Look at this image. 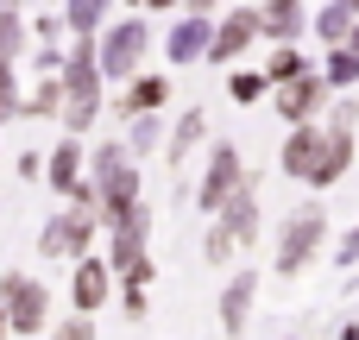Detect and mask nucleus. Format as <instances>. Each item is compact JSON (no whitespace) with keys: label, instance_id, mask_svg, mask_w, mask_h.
Here are the masks:
<instances>
[{"label":"nucleus","instance_id":"2eb2a0df","mask_svg":"<svg viewBox=\"0 0 359 340\" xmlns=\"http://www.w3.org/2000/svg\"><path fill=\"white\" fill-rule=\"evenodd\" d=\"M347 19H353V6H334V13L322 19V32H328V38H341V32H347Z\"/></svg>","mask_w":359,"mask_h":340},{"label":"nucleus","instance_id":"20e7f679","mask_svg":"<svg viewBox=\"0 0 359 340\" xmlns=\"http://www.w3.org/2000/svg\"><path fill=\"white\" fill-rule=\"evenodd\" d=\"M6 297H13V322H19V328H32V322H38V290H32L25 278H13V284H6Z\"/></svg>","mask_w":359,"mask_h":340},{"label":"nucleus","instance_id":"f03ea898","mask_svg":"<svg viewBox=\"0 0 359 340\" xmlns=\"http://www.w3.org/2000/svg\"><path fill=\"white\" fill-rule=\"evenodd\" d=\"M139 44H145V32H139V25H120V32H114V44H107V57H101V69L126 76V69L139 63Z\"/></svg>","mask_w":359,"mask_h":340},{"label":"nucleus","instance_id":"9b49d317","mask_svg":"<svg viewBox=\"0 0 359 340\" xmlns=\"http://www.w3.org/2000/svg\"><path fill=\"white\" fill-rule=\"evenodd\" d=\"M158 101H164V82H158V76H151V82H139V88L126 95V107H158Z\"/></svg>","mask_w":359,"mask_h":340},{"label":"nucleus","instance_id":"1a4fd4ad","mask_svg":"<svg viewBox=\"0 0 359 340\" xmlns=\"http://www.w3.org/2000/svg\"><path fill=\"white\" fill-rule=\"evenodd\" d=\"M246 38H252V19L240 13V19H227V32H221V44H215V57H233V50H240Z\"/></svg>","mask_w":359,"mask_h":340},{"label":"nucleus","instance_id":"9d476101","mask_svg":"<svg viewBox=\"0 0 359 340\" xmlns=\"http://www.w3.org/2000/svg\"><path fill=\"white\" fill-rule=\"evenodd\" d=\"M246 303H252V278H240V284L227 290V328H240V322H246Z\"/></svg>","mask_w":359,"mask_h":340},{"label":"nucleus","instance_id":"f8f14e48","mask_svg":"<svg viewBox=\"0 0 359 340\" xmlns=\"http://www.w3.org/2000/svg\"><path fill=\"white\" fill-rule=\"evenodd\" d=\"M101 6H107V0H76V6H69V19H76V32H95V19H101Z\"/></svg>","mask_w":359,"mask_h":340},{"label":"nucleus","instance_id":"7ed1b4c3","mask_svg":"<svg viewBox=\"0 0 359 340\" xmlns=\"http://www.w3.org/2000/svg\"><path fill=\"white\" fill-rule=\"evenodd\" d=\"M341 164H347V145H341V139H322V145H316V164H309V177H316V183H328Z\"/></svg>","mask_w":359,"mask_h":340},{"label":"nucleus","instance_id":"423d86ee","mask_svg":"<svg viewBox=\"0 0 359 340\" xmlns=\"http://www.w3.org/2000/svg\"><path fill=\"white\" fill-rule=\"evenodd\" d=\"M101 297H107V278H101V265H82V271H76V303H82V309H95Z\"/></svg>","mask_w":359,"mask_h":340},{"label":"nucleus","instance_id":"6e6552de","mask_svg":"<svg viewBox=\"0 0 359 340\" xmlns=\"http://www.w3.org/2000/svg\"><path fill=\"white\" fill-rule=\"evenodd\" d=\"M316 101H322V95H316V82L303 76V82H290V95H284V114H290V120H303Z\"/></svg>","mask_w":359,"mask_h":340},{"label":"nucleus","instance_id":"39448f33","mask_svg":"<svg viewBox=\"0 0 359 340\" xmlns=\"http://www.w3.org/2000/svg\"><path fill=\"white\" fill-rule=\"evenodd\" d=\"M233 170H240V164H233V151H221V158H215V177H208V196H202L208 208H215V202H227V189H233Z\"/></svg>","mask_w":359,"mask_h":340},{"label":"nucleus","instance_id":"dca6fc26","mask_svg":"<svg viewBox=\"0 0 359 340\" xmlns=\"http://www.w3.org/2000/svg\"><path fill=\"white\" fill-rule=\"evenodd\" d=\"M233 95H240V101H252V95H265V82H259V76H240V82H233Z\"/></svg>","mask_w":359,"mask_h":340},{"label":"nucleus","instance_id":"ddd939ff","mask_svg":"<svg viewBox=\"0 0 359 340\" xmlns=\"http://www.w3.org/2000/svg\"><path fill=\"white\" fill-rule=\"evenodd\" d=\"M265 19H271V32H290V25H297V0H278Z\"/></svg>","mask_w":359,"mask_h":340},{"label":"nucleus","instance_id":"0eeeda50","mask_svg":"<svg viewBox=\"0 0 359 340\" xmlns=\"http://www.w3.org/2000/svg\"><path fill=\"white\" fill-rule=\"evenodd\" d=\"M202 44H208V25H183V32L170 38V57L189 63V57H202Z\"/></svg>","mask_w":359,"mask_h":340},{"label":"nucleus","instance_id":"f3484780","mask_svg":"<svg viewBox=\"0 0 359 340\" xmlns=\"http://www.w3.org/2000/svg\"><path fill=\"white\" fill-rule=\"evenodd\" d=\"M0 114H13V76H6V63H0Z\"/></svg>","mask_w":359,"mask_h":340},{"label":"nucleus","instance_id":"f257e3e1","mask_svg":"<svg viewBox=\"0 0 359 340\" xmlns=\"http://www.w3.org/2000/svg\"><path fill=\"white\" fill-rule=\"evenodd\" d=\"M316 233H322V215H316V208H309V215H297V221H290V233H284V259H278V265H284V271H297V265L309 259Z\"/></svg>","mask_w":359,"mask_h":340},{"label":"nucleus","instance_id":"4468645a","mask_svg":"<svg viewBox=\"0 0 359 340\" xmlns=\"http://www.w3.org/2000/svg\"><path fill=\"white\" fill-rule=\"evenodd\" d=\"M13 50H19V25H13V13H6V19H0V63H6Z\"/></svg>","mask_w":359,"mask_h":340}]
</instances>
